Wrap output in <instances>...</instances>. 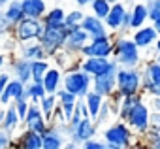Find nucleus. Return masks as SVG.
Wrapping results in <instances>:
<instances>
[{
	"instance_id": "nucleus-13",
	"label": "nucleus",
	"mask_w": 160,
	"mask_h": 149,
	"mask_svg": "<svg viewBox=\"0 0 160 149\" xmlns=\"http://www.w3.org/2000/svg\"><path fill=\"white\" fill-rule=\"evenodd\" d=\"M10 147H17V149H42V134L30 128H23L17 136H13V141Z\"/></svg>"
},
{
	"instance_id": "nucleus-43",
	"label": "nucleus",
	"mask_w": 160,
	"mask_h": 149,
	"mask_svg": "<svg viewBox=\"0 0 160 149\" xmlns=\"http://www.w3.org/2000/svg\"><path fill=\"white\" fill-rule=\"evenodd\" d=\"M152 110L160 111V96H152Z\"/></svg>"
},
{
	"instance_id": "nucleus-47",
	"label": "nucleus",
	"mask_w": 160,
	"mask_h": 149,
	"mask_svg": "<svg viewBox=\"0 0 160 149\" xmlns=\"http://www.w3.org/2000/svg\"><path fill=\"white\" fill-rule=\"evenodd\" d=\"M8 2H12V0H0V10H2V8L8 4Z\"/></svg>"
},
{
	"instance_id": "nucleus-7",
	"label": "nucleus",
	"mask_w": 160,
	"mask_h": 149,
	"mask_svg": "<svg viewBox=\"0 0 160 149\" xmlns=\"http://www.w3.org/2000/svg\"><path fill=\"white\" fill-rule=\"evenodd\" d=\"M111 53H113V42H111V38L108 34L89 38V42L81 47V51H79L81 57H106V59H109Z\"/></svg>"
},
{
	"instance_id": "nucleus-41",
	"label": "nucleus",
	"mask_w": 160,
	"mask_h": 149,
	"mask_svg": "<svg viewBox=\"0 0 160 149\" xmlns=\"http://www.w3.org/2000/svg\"><path fill=\"white\" fill-rule=\"evenodd\" d=\"M152 143V147H158L160 149V125H154V136H152V140H151Z\"/></svg>"
},
{
	"instance_id": "nucleus-10",
	"label": "nucleus",
	"mask_w": 160,
	"mask_h": 149,
	"mask_svg": "<svg viewBox=\"0 0 160 149\" xmlns=\"http://www.w3.org/2000/svg\"><path fill=\"white\" fill-rule=\"evenodd\" d=\"M94 134H96V123L91 117H83L75 126L70 128L68 140L77 147V145H81V141H85L89 138H94Z\"/></svg>"
},
{
	"instance_id": "nucleus-50",
	"label": "nucleus",
	"mask_w": 160,
	"mask_h": 149,
	"mask_svg": "<svg viewBox=\"0 0 160 149\" xmlns=\"http://www.w3.org/2000/svg\"><path fill=\"white\" fill-rule=\"evenodd\" d=\"M158 62H160V53H158Z\"/></svg>"
},
{
	"instance_id": "nucleus-38",
	"label": "nucleus",
	"mask_w": 160,
	"mask_h": 149,
	"mask_svg": "<svg viewBox=\"0 0 160 149\" xmlns=\"http://www.w3.org/2000/svg\"><path fill=\"white\" fill-rule=\"evenodd\" d=\"M81 147H85V149H106V143H102L94 138H89V140L81 141Z\"/></svg>"
},
{
	"instance_id": "nucleus-5",
	"label": "nucleus",
	"mask_w": 160,
	"mask_h": 149,
	"mask_svg": "<svg viewBox=\"0 0 160 149\" xmlns=\"http://www.w3.org/2000/svg\"><path fill=\"white\" fill-rule=\"evenodd\" d=\"M43 21L42 19H34V17H23L17 25H13L12 36L17 44L21 42H34L40 40L42 32H43Z\"/></svg>"
},
{
	"instance_id": "nucleus-14",
	"label": "nucleus",
	"mask_w": 160,
	"mask_h": 149,
	"mask_svg": "<svg viewBox=\"0 0 160 149\" xmlns=\"http://www.w3.org/2000/svg\"><path fill=\"white\" fill-rule=\"evenodd\" d=\"M21 126H23V128L36 130V132H40V134L45 130L47 121H45V117H43V113H42V110H40L38 102H30L28 111H27V115H25V119H23Z\"/></svg>"
},
{
	"instance_id": "nucleus-46",
	"label": "nucleus",
	"mask_w": 160,
	"mask_h": 149,
	"mask_svg": "<svg viewBox=\"0 0 160 149\" xmlns=\"http://www.w3.org/2000/svg\"><path fill=\"white\" fill-rule=\"evenodd\" d=\"M152 23H154V25H152V27H154V28H156V32H158V34H160V17H158V19H156V21H152Z\"/></svg>"
},
{
	"instance_id": "nucleus-40",
	"label": "nucleus",
	"mask_w": 160,
	"mask_h": 149,
	"mask_svg": "<svg viewBox=\"0 0 160 149\" xmlns=\"http://www.w3.org/2000/svg\"><path fill=\"white\" fill-rule=\"evenodd\" d=\"M12 80V76H10V72H4V70H0V93L4 91V87L8 85V81Z\"/></svg>"
},
{
	"instance_id": "nucleus-8",
	"label": "nucleus",
	"mask_w": 160,
	"mask_h": 149,
	"mask_svg": "<svg viewBox=\"0 0 160 149\" xmlns=\"http://www.w3.org/2000/svg\"><path fill=\"white\" fill-rule=\"evenodd\" d=\"M126 121H128V125H130L132 130L141 132V134L147 132V130H149V121H151L149 108H147L141 100H138V102L130 108V111H128V115H126Z\"/></svg>"
},
{
	"instance_id": "nucleus-44",
	"label": "nucleus",
	"mask_w": 160,
	"mask_h": 149,
	"mask_svg": "<svg viewBox=\"0 0 160 149\" xmlns=\"http://www.w3.org/2000/svg\"><path fill=\"white\" fill-rule=\"evenodd\" d=\"M73 2L77 6H87V4H91V0H73Z\"/></svg>"
},
{
	"instance_id": "nucleus-29",
	"label": "nucleus",
	"mask_w": 160,
	"mask_h": 149,
	"mask_svg": "<svg viewBox=\"0 0 160 149\" xmlns=\"http://www.w3.org/2000/svg\"><path fill=\"white\" fill-rule=\"evenodd\" d=\"M45 87L40 83V81H28L25 83V96L30 100V102H38L42 96H45Z\"/></svg>"
},
{
	"instance_id": "nucleus-26",
	"label": "nucleus",
	"mask_w": 160,
	"mask_h": 149,
	"mask_svg": "<svg viewBox=\"0 0 160 149\" xmlns=\"http://www.w3.org/2000/svg\"><path fill=\"white\" fill-rule=\"evenodd\" d=\"M147 19H149V15H147V6L141 4V2H138V4L132 8V12H130V28H139V27H143Z\"/></svg>"
},
{
	"instance_id": "nucleus-20",
	"label": "nucleus",
	"mask_w": 160,
	"mask_h": 149,
	"mask_svg": "<svg viewBox=\"0 0 160 149\" xmlns=\"http://www.w3.org/2000/svg\"><path fill=\"white\" fill-rule=\"evenodd\" d=\"M0 128L6 130L10 136H15V132L21 128V119L17 117V111L13 108V102L6 106V111H4V117L0 121Z\"/></svg>"
},
{
	"instance_id": "nucleus-2",
	"label": "nucleus",
	"mask_w": 160,
	"mask_h": 149,
	"mask_svg": "<svg viewBox=\"0 0 160 149\" xmlns=\"http://www.w3.org/2000/svg\"><path fill=\"white\" fill-rule=\"evenodd\" d=\"M115 89L121 96L138 95L141 89V76L136 68H117L115 74Z\"/></svg>"
},
{
	"instance_id": "nucleus-6",
	"label": "nucleus",
	"mask_w": 160,
	"mask_h": 149,
	"mask_svg": "<svg viewBox=\"0 0 160 149\" xmlns=\"http://www.w3.org/2000/svg\"><path fill=\"white\" fill-rule=\"evenodd\" d=\"M104 140L108 149H122L132 145V132L124 123H115L104 130Z\"/></svg>"
},
{
	"instance_id": "nucleus-18",
	"label": "nucleus",
	"mask_w": 160,
	"mask_h": 149,
	"mask_svg": "<svg viewBox=\"0 0 160 149\" xmlns=\"http://www.w3.org/2000/svg\"><path fill=\"white\" fill-rule=\"evenodd\" d=\"M62 70L57 68V66H49L47 72L43 74V80H42V85L45 87V93L49 95H55L60 87H62Z\"/></svg>"
},
{
	"instance_id": "nucleus-39",
	"label": "nucleus",
	"mask_w": 160,
	"mask_h": 149,
	"mask_svg": "<svg viewBox=\"0 0 160 149\" xmlns=\"http://www.w3.org/2000/svg\"><path fill=\"white\" fill-rule=\"evenodd\" d=\"M12 141H13V136H10L6 130H2V128H0V149H6V147H10V145H12Z\"/></svg>"
},
{
	"instance_id": "nucleus-45",
	"label": "nucleus",
	"mask_w": 160,
	"mask_h": 149,
	"mask_svg": "<svg viewBox=\"0 0 160 149\" xmlns=\"http://www.w3.org/2000/svg\"><path fill=\"white\" fill-rule=\"evenodd\" d=\"M151 119H152V121H154L156 125H160V111H154V115H152Z\"/></svg>"
},
{
	"instance_id": "nucleus-27",
	"label": "nucleus",
	"mask_w": 160,
	"mask_h": 149,
	"mask_svg": "<svg viewBox=\"0 0 160 149\" xmlns=\"http://www.w3.org/2000/svg\"><path fill=\"white\" fill-rule=\"evenodd\" d=\"M64 17H66V10L60 8V6H55V8H51L43 13L42 21H43V25L58 27V25H64Z\"/></svg>"
},
{
	"instance_id": "nucleus-42",
	"label": "nucleus",
	"mask_w": 160,
	"mask_h": 149,
	"mask_svg": "<svg viewBox=\"0 0 160 149\" xmlns=\"http://www.w3.org/2000/svg\"><path fill=\"white\" fill-rule=\"evenodd\" d=\"M6 64H8V53L0 51V70H4V68H6Z\"/></svg>"
},
{
	"instance_id": "nucleus-4",
	"label": "nucleus",
	"mask_w": 160,
	"mask_h": 149,
	"mask_svg": "<svg viewBox=\"0 0 160 149\" xmlns=\"http://www.w3.org/2000/svg\"><path fill=\"white\" fill-rule=\"evenodd\" d=\"M91 83H92V78L87 72H83L81 68L72 70V72H64V76H62V89L70 91L77 98H83L91 91Z\"/></svg>"
},
{
	"instance_id": "nucleus-17",
	"label": "nucleus",
	"mask_w": 160,
	"mask_h": 149,
	"mask_svg": "<svg viewBox=\"0 0 160 149\" xmlns=\"http://www.w3.org/2000/svg\"><path fill=\"white\" fill-rule=\"evenodd\" d=\"M15 55L23 57V59H27V60L47 59V55H45V51H43V47H42V44H40L38 40H34V42H21V44H17V47H15Z\"/></svg>"
},
{
	"instance_id": "nucleus-33",
	"label": "nucleus",
	"mask_w": 160,
	"mask_h": 149,
	"mask_svg": "<svg viewBox=\"0 0 160 149\" xmlns=\"http://www.w3.org/2000/svg\"><path fill=\"white\" fill-rule=\"evenodd\" d=\"M83 12L81 10H72V12H66V17H64V25L70 28V27H79V23H81L83 19Z\"/></svg>"
},
{
	"instance_id": "nucleus-12",
	"label": "nucleus",
	"mask_w": 160,
	"mask_h": 149,
	"mask_svg": "<svg viewBox=\"0 0 160 149\" xmlns=\"http://www.w3.org/2000/svg\"><path fill=\"white\" fill-rule=\"evenodd\" d=\"M89 34L81 28V27H70L68 28V36H66V42H64V47L68 53L79 57V51H81V47L89 42Z\"/></svg>"
},
{
	"instance_id": "nucleus-37",
	"label": "nucleus",
	"mask_w": 160,
	"mask_h": 149,
	"mask_svg": "<svg viewBox=\"0 0 160 149\" xmlns=\"http://www.w3.org/2000/svg\"><path fill=\"white\" fill-rule=\"evenodd\" d=\"M12 30H13V25L6 19L4 12L0 10V36L6 38V36H12Z\"/></svg>"
},
{
	"instance_id": "nucleus-49",
	"label": "nucleus",
	"mask_w": 160,
	"mask_h": 149,
	"mask_svg": "<svg viewBox=\"0 0 160 149\" xmlns=\"http://www.w3.org/2000/svg\"><path fill=\"white\" fill-rule=\"evenodd\" d=\"M108 2H109V4H115V2H119V0H108Z\"/></svg>"
},
{
	"instance_id": "nucleus-22",
	"label": "nucleus",
	"mask_w": 160,
	"mask_h": 149,
	"mask_svg": "<svg viewBox=\"0 0 160 149\" xmlns=\"http://www.w3.org/2000/svg\"><path fill=\"white\" fill-rule=\"evenodd\" d=\"M21 6H23L25 17L42 19V17H43V13L47 12V4H45V0H21Z\"/></svg>"
},
{
	"instance_id": "nucleus-19",
	"label": "nucleus",
	"mask_w": 160,
	"mask_h": 149,
	"mask_svg": "<svg viewBox=\"0 0 160 149\" xmlns=\"http://www.w3.org/2000/svg\"><path fill=\"white\" fill-rule=\"evenodd\" d=\"M79 27H81L91 38H96V36H106V23L104 19L96 17V15H83L81 23H79Z\"/></svg>"
},
{
	"instance_id": "nucleus-21",
	"label": "nucleus",
	"mask_w": 160,
	"mask_h": 149,
	"mask_svg": "<svg viewBox=\"0 0 160 149\" xmlns=\"http://www.w3.org/2000/svg\"><path fill=\"white\" fill-rule=\"evenodd\" d=\"M124 12H126V10H124V4H122V2L111 4L108 15L104 17V19H106V27L111 28V30H119V28H121V23H122V17H124Z\"/></svg>"
},
{
	"instance_id": "nucleus-16",
	"label": "nucleus",
	"mask_w": 160,
	"mask_h": 149,
	"mask_svg": "<svg viewBox=\"0 0 160 149\" xmlns=\"http://www.w3.org/2000/svg\"><path fill=\"white\" fill-rule=\"evenodd\" d=\"M21 98H27L25 96V83L15 80V78H12L8 81V85L4 87V91L0 93V106L6 108L8 104H12L15 100H21Z\"/></svg>"
},
{
	"instance_id": "nucleus-9",
	"label": "nucleus",
	"mask_w": 160,
	"mask_h": 149,
	"mask_svg": "<svg viewBox=\"0 0 160 149\" xmlns=\"http://www.w3.org/2000/svg\"><path fill=\"white\" fill-rule=\"evenodd\" d=\"M115 74H117V62H113L108 72L92 78V83H91L92 91L102 95V96H106V98L111 96V93L115 91Z\"/></svg>"
},
{
	"instance_id": "nucleus-25",
	"label": "nucleus",
	"mask_w": 160,
	"mask_h": 149,
	"mask_svg": "<svg viewBox=\"0 0 160 149\" xmlns=\"http://www.w3.org/2000/svg\"><path fill=\"white\" fill-rule=\"evenodd\" d=\"M83 100H85V106H87V110H89V117L94 121L96 115H98V111H100V106H102V102H104V96L98 95V93H94V91L91 89V91L83 96Z\"/></svg>"
},
{
	"instance_id": "nucleus-48",
	"label": "nucleus",
	"mask_w": 160,
	"mask_h": 149,
	"mask_svg": "<svg viewBox=\"0 0 160 149\" xmlns=\"http://www.w3.org/2000/svg\"><path fill=\"white\" fill-rule=\"evenodd\" d=\"M156 51L160 53V40H158V38H156Z\"/></svg>"
},
{
	"instance_id": "nucleus-23",
	"label": "nucleus",
	"mask_w": 160,
	"mask_h": 149,
	"mask_svg": "<svg viewBox=\"0 0 160 149\" xmlns=\"http://www.w3.org/2000/svg\"><path fill=\"white\" fill-rule=\"evenodd\" d=\"M156 38H158V32H156L154 27H139L132 40H134V44L138 47H147L152 42H156Z\"/></svg>"
},
{
	"instance_id": "nucleus-34",
	"label": "nucleus",
	"mask_w": 160,
	"mask_h": 149,
	"mask_svg": "<svg viewBox=\"0 0 160 149\" xmlns=\"http://www.w3.org/2000/svg\"><path fill=\"white\" fill-rule=\"evenodd\" d=\"M55 95H57V100H58L60 104H75V102H77V96H75V95H72L70 91L62 89V87H60Z\"/></svg>"
},
{
	"instance_id": "nucleus-30",
	"label": "nucleus",
	"mask_w": 160,
	"mask_h": 149,
	"mask_svg": "<svg viewBox=\"0 0 160 149\" xmlns=\"http://www.w3.org/2000/svg\"><path fill=\"white\" fill-rule=\"evenodd\" d=\"M57 102H58L57 100V95H49V93L38 100V106H40V110H42V113H43V117H45L47 123L51 121V115H53V110H55Z\"/></svg>"
},
{
	"instance_id": "nucleus-24",
	"label": "nucleus",
	"mask_w": 160,
	"mask_h": 149,
	"mask_svg": "<svg viewBox=\"0 0 160 149\" xmlns=\"http://www.w3.org/2000/svg\"><path fill=\"white\" fill-rule=\"evenodd\" d=\"M6 19L12 23V25H17L23 17H25V12H23V6H21V0H12L8 2L4 8H2Z\"/></svg>"
},
{
	"instance_id": "nucleus-15",
	"label": "nucleus",
	"mask_w": 160,
	"mask_h": 149,
	"mask_svg": "<svg viewBox=\"0 0 160 149\" xmlns=\"http://www.w3.org/2000/svg\"><path fill=\"white\" fill-rule=\"evenodd\" d=\"M115 60H109L106 57H83V60H79V66H81L83 72H87L91 78L100 76V74L108 72L111 68Z\"/></svg>"
},
{
	"instance_id": "nucleus-36",
	"label": "nucleus",
	"mask_w": 160,
	"mask_h": 149,
	"mask_svg": "<svg viewBox=\"0 0 160 149\" xmlns=\"http://www.w3.org/2000/svg\"><path fill=\"white\" fill-rule=\"evenodd\" d=\"M147 6V15L151 21H156L160 17V0H149L145 4Z\"/></svg>"
},
{
	"instance_id": "nucleus-11",
	"label": "nucleus",
	"mask_w": 160,
	"mask_h": 149,
	"mask_svg": "<svg viewBox=\"0 0 160 149\" xmlns=\"http://www.w3.org/2000/svg\"><path fill=\"white\" fill-rule=\"evenodd\" d=\"M8 72L10 76L23 81V83H28L30 81V60L12 53L8 55Z\"/></svg>"
},
{
	"instance_id": "nucleus-3",
	"label": "nucleus",
	"mask_w": 160,
	"mask_h": 149,
	"mask_svg": "<svg viewBox=\"0 0 160 149\" xmlns=\"http://www.w3.org/2000/svg\"><path fill=\"white\" fill-rule=\"evenodd\" d=\"M115 62L122 64L126 68H136V64L139 62V47L134 44V40L128 38H117L113 42V53Z\"/></svg>"
},
{
	"instance_id": "nucleus-35",
	"label": "nucleus",
	"mask_w": 160,
	"mask_h": 149,
	"mask_svg": "<svg viewBox=\"0 0 160 149\" xmlns=\"http://www.w3.org/2000/svg\"><path fill=\"white\" fill-rule=\"evenodd\" d=\"M28 106H30V100H28V98H21V100H15V102H13V108H15L17 117L21 119V123H23V119H25V115H27V111H28Z\"/></svg>"
},
{
	"instance_id": "nucleus-1",
	"label": "nucleus",
	"mask_w": 160,
	"mask_h": 149,
	"mask_svg": "<svg viewBox=\"0 0 160 149\" xmlns=\"http://www.w3.org/2000/svg\"><path fill=\"white\" fill-rule=\"evenodd\" d=\"M66 36H68V27L66 25H58V27H51V25H45L43 27V32L40 36V44L47 55V59H51L58 49L64 47V42H66Z\"/></svg>"
},
{
	"instance_id": "nucleus-32",
	"label": "nucleus",
	"mask_w": 160,
	"mask_h": 149,
	"mask_svg": "<svg viewBox=\"0 0 160 149\" xmlns=\"http://www.w3.org/2000/svg\"><path fill=\"white\" fill-rule=\"evenodd\" d=\"M109 8H111V4L108 2V0H91L92 15H96V17H100V19H104V17L108 15Z\"/></svg>"
},
{
	"instance_id": "nucleus-28",
	"label": "nucleus",
	"mask_w": 160,
	"mask_h": 149,
	"mask_svg": "<svg viewBox=\"0 0 160 149\" xmlns=\"http://www.w3.org/2000/svg\"><path fill=\"white\" fill-rule=\"evenodd\" d=\"M51 66L49 59H38V60H30V81H40L43 80V74L47 72V68Z\"/></svg>"
},
{
	"instance_id": "nucleus-31",
	"label": "nucleus",
	"mask_w": 160,
	"mask_h": 149,
	"mask_svg": "<svg viewBox=\"0 0 160 149\" xmlns=\"http://www.w3.org/2000/svg\"><path fill=\"white\" fill-rule=\"evenodd\" d=\"M143 83H151V85L160 87V62H151V64H147L145 76H143V80H141V85H143Z\"/></svg>"
}]
</instances>
